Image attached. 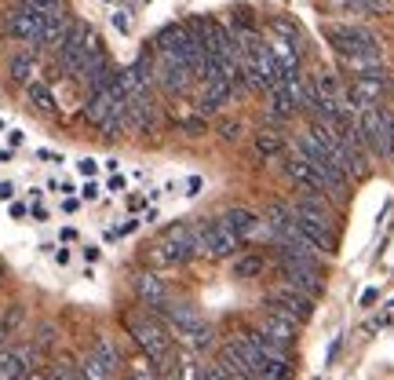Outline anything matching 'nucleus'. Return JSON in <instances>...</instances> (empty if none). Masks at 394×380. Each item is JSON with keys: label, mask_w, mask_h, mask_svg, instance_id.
Returning a JSON list of instances; mask_svg holds the SVG:
<instances>
[{"label": "nucleus", "mask_w": 394, "mask_h": 380, "mask_svg": "<svg viewBox=\"0 0 394 380\" xmlns=\"http://www.w3.org/2000/svg\"><path fill=\"white\" fill-rule=\"evenodd\" d=\"M80 256H84L88 263H99V260H102V252H99V245H84V252H80Z\"/></svg>", "instance_id": "35"}, {"label": "nucleus", "mask_w": 394, "mask_h": 380, "mask_svg": "<svg viewBox=\"0 0 394 380\" xmlns=\"http://www.w3.org/2000/svg\"><path fill=\"white\" fill-rule=\"evenodd\" d=\"M52 260H55L59 267H70V263H73V252L66 249V245H55V249H52Z\"/></svg>", "instance_id": "28"}, {"label": "nucleus", "mask_w": 394, "mask_h": 380, "mask_svg": "<svg viewBox=\"0 0 394 380\" xmlns=\"http://www.w3.org/2000/svg\"><path fill=\"white\" fill-rule=\"evenodd\" d=\"M201 186H205L201 176H186V179H183V194H186V198H197V194H201Z\"/></svg>", "instance_id": "27"}, {"label": "nucleus", "mask_w": 394, "mask_h": 380, "mask_svg": "<svg viewBox=\"0 0 394 380\" xmlns=\"http://www.w3.org/2000/svg\"><path fill=\"white\" fill-rule=\"evenodd\" d=\"M161 124V110L153 95H128V132H139V136H153Z\"/></svg>", "instance_id": "9"}, {"label": "nucleus", "mask_w": 394, "mask_h": 380, "mask_svg": "<svg viewBox=\"0 0 394 380\" xmlns=\"http://www.w3.org/2000/svg\"><path fill=\"white\" fill-rule=\"evenodd\" d=\"M30 216H33L37 223H44V220H52V213H48V208H44V205H33V208H30Z\"/></svg>", "instance_id": "37"}, {"label": "nucleus", "mask_w": 394, "mask_h": 380, "mask_svg": "<svg viewBox=\"0 0 394 380\" xmlns=\"http://www.w3.org/2000/svg\"><path fill=\"white\" fill-rule=\"evenodd\" d=\"M296 329H299V326L285 322L281 314H274V311H267V314L259 319V333L267 336L270 344H277V348H292V340H296Z\"/></svg>", "instance_id": "13"}, {"label": "nucleus", "mask_w": 394, "mask_h": 380, "mask_svg": "<svg viewBox=\"0 0 394 380\" xmlns=\"http://www.w3.org/2000/svg\"><path fill=\"white\" fill-rule=\"evenodd\" d=\"M340 351H343V336H336V340H333V344H328V351H325V366H333Z\"/></svg>", "instance_id": "32"}, {"label": "nucleus", "mask_w": 394, "mask_h": 380, "mask_svg": "<svg viewBox=\"0 0 394 380\" xmlns=\"http://www.w3.org/2000/svg\"><path fill=\"white\" fill-rule=\"evenodd\" d=\"M267 267H270V256L249 252V256L234 260V278H259V274H267Z\"/></svg>", "instance_id": "20"}, {"label": "nucleus", "mask_w": 394, "mask_h": 380, "mask_svg": "<svg viewBox=\"0 0 394 380\" xmlns=\"http://www.w3.org/2000/svg\"><path fill=\"white\" fill-rule=\"evenodd\" d=\"M4 30H8L11 40H18V44H37V40H40V15L22 4V8H15V11L8 15ZM37 48H40V44H37Z\"/></svg>", "instance_id": "11"}, {"label": "nucleus", "mask_w": 394, "mask_h": 380, "mask_svg": "<svg viewBox=\"0 0 394 380\" xmlns=\"http://www.w3.org/2000/svg\"><path fill=\"white\" fill-rule=\"evenodd\" d=\"M0 132H8V121L4 117H0Z\"/></svg>", "instance_id": "44"}, {"label": "nucleus", "mask_w": 394, "mask_h": 380, "mask_svg": "<svg viewBox=\"0 0 394 380\" xmlns=\"http://www.w3.org/2000/svg\"><path fill=\"white\" fill-rule=\"evenodd\" d=\"M179 373H183V380H205V366L190 355H179Z\"/></svg>", "instance_id": "23"}, {"label": "nucleus", "mask_w": 394, "mask_h": 380, "mask_svg": "<svg viewBox=\"0 0 394 380\" xmlns=\"http://www.w3.org/2000/svg\"><path fill=\"white\" fill-rule=\"evenodd\" d=\"M376 300H380V292H376V289H365V292H362V307H372Z\"/></svg>", "instance_id": "40"}, {"label": "nucleus", "mask_w": 394, "mask_h": 380, "mask_svg": "<svg viewBox=\"0 0 394 380\" xmlns=\"http://www.w3.org/2000/svg\"><path fill=\"white\" fill-rule=\"evenodd\" d=\"M230 99H234L230 81H205V92H201V102H197V114H201V117H212V114H219V110H227Z\"/></svg>", "instance_id": "12"}, {"label": "nucleus", "mask_w": 394, "mask_h": 380, "mask_svg": "<svg viewBox=\"0 0 394 380\" xmlns=\"http://www.w3.org/2000/svg\"><path fill=\"white\" fill-rule=\"evenodd\" d=\"M37 59H40V48H37V44H26L22 52H15L11 62H8L11 81H15V84H30L33 73H37Z\"/></svg>", "instance_id": "15"}, {"label": "nucleus", "mask_w": 394, "mask_h": 380, "mask_svg": "<svg viewBox=\"0 0 394 380\" xmlns=\"http://www.w3.org/2000/svg\"><path fill=\"white\" fill-rule=\"evenodd\" d=\"M383 326H390V311H383V314H376L372 322H365V333H376V329H383Z\"/></svg>", "instance_id": "31"}, {"label": "nucleus", "mask_w": 394, "mask_h": 380, "mask_svg": "<svg viewBox=\"0 0 394 380\" xmlns=\"http://www.w3.org/2000/svg\"><path fill=\"white\" fill-rule=\"evenodd\" d=\"M354 11H362V15H387L390 11V0H358Z\"/></svg>", "instance_id": "25"}, {"label": "nucleus", "mask_w": 394, "mask_h": 380, "mask_svg": "<svg viewBox=\"0 0 394 380\" xmlns=\"http://www.w3.org/2000/svg\"><path fill=\"white\" fill-rule=\"evenodd\" d=\"M30 11L37 15H52V11H66V0H22Z\"/></svg>", "instance_id": "24"}, {"label": "nucleus", "mask_w": 394, "mask_h": 380, "mask_svg": "<svg viewBox=\"0 0 394 380\" xmlns=\"http://www.w3.org/2000/svg\"><path fill=\"white\" fill-rule=\"evenodd\" d=\"M252 150H256V158H259V161L281 158V154H285V139H281V132L267 129V132H259V136L252 139Z\"/></svg>", "instance_id": "18"}, {"label": "nucleus", "mask_w": 394, "mask_h": 380, "mask_svg": "<svg viewBox=\"0 0 394 380\" xmlns=\"http://www.w3.org/2000/svg\"><path fill=\"white\" fill-rule=\"evenodd\" d=\"M219 220H223V223L234 230V234H237L241 242H249V238L256 234V230L263 227V220L252 213V208H227V213L219 216Z\"/></svg>", "instance_id": "16"}, {"label": "nucleus", "mask_w": 394, "mask_h": 380, "mask_svg": "<svg viewBox=\"0 0 394 380\" xmlns=\"http://www.w3.org/2000/svg\"><path fill=\"white\" fill-rule=\"evenodd\" d=\"M131 289H136V297H139L146 307H153V311H161V307L172 304L168 282L161 278L157 271H136V274H131Z\"/></svg>", "instance_id": "7"}, {"label": "nucleus", "mask_w": 394, "mask_h": 380, "mask_svg": "<svg viewBox=\"0 0 394 380\" xmlns=\"http://www.w3.org/2000/svg\"><path fill=\"white\" fill-rule=\"evenodd\" d=\"M263 304H267V311L281 314V319H285V322H292V326H303V322L314 314V300L306 297V292H299V289H292V285H285V282L270 285V289H267V297H263Z\"/></svg>", "instance_id": "3"}, {"label": "nucleus", "mask_w": 394, "mask_h": 380, "mask_svg": "<svg viewBox=\"0 0 394 380\" xmlns=\"http://www.w3.org/2000/svg\"><path fill=\"white\" fill-rule=\"evenodd\" d=\"M358 136L369 150H376L380 158H390V114H383L380 107L358 110Z\"/></svg>", "instance_id": "5"}, {"label": "nucleus", "mask_w": 394, "mask_h": 380, "mask_svg": "<svg viewBox=\"0 0 394 380\" xmlns=\"http://www.w3.org/2000/svg\"><path fill=\"white\" fill-rule=\"evenodd\" d=\"M8 213H11V220H18V223H22V220H26V216H30V205H26V201H15V198H11V205H8Z\"/></svg>", "instance_id": "30"}, {"label": "nucleus", "mask_w": 394, "mask_h": 380, "mask_svg": "<svg viewBox=\"0 0 394 380\" xmlns=\"http://www.w3.org/2000/svg\"><path fill=\"white\" fill-rule=\"evenodd\" d=\"M292 208V227L299 230V234L311 242L321 256H336L340 252V238H336V230H333V220L321 216V213H311V208H303V205H289Z\"/></svg>", "instance_id": "2"}, {"label": "nucleus", "mask_w": 394, "mask_h": 380, "mask_svg": "<svg viewBox=\"0 0 394 380\" xmlns=\"http://www.w3.org/2000/svg\"><path fill=\"white\" fill-rule=\"evenodd\" d=\"M237 132H241L237 121H223V124H219V136H223V139H237Z\"/></svg>", "instance_id": "33"}, {"label": "nucleus", "mask_w": 394, "mask_h": 380, "mask_svg": "<svg viewBox=\"0 0 394 380\" xmlns=\"http://www.w3.org/2000/svg\"><path fill=\"white\" fill-rule=\"evenodd\" d=\"M193 256L186 249H179V245H172V242H161L157 238V245H153L150 252H146V263L153 267V271H165V267H183V263H190Z\"/></svg>", "instance_id": "14"}, {"label": "nucleus", "mask_w": 394, "mask_h": 380, "mask_svg": "<svg viewBox=\"0 0 394 380\" xmlns=\"http://www.w3.org/2000/svg\"><path fill=\"white\" fill-rule=\"evenodd\" d=\"M201 238H205L201 256H208V260H230V256H237V249H241V238L223 220H201Z\"/></svg>", "instance_id": "6"}, {"label": "nucleus", "mask_w": 394, "mask_h": 380, "mask_svg": "<svg viewBox=\"0 0 394 380\" xmlns=\"http://www.w3.org/2000/svg\"><path fill=\"white\" fill-rule=\"evenodd\" d=\"M114 30L124 33V37L131 33V15H128V11H114Z\"/></svg>", "instance_id": "29"}, {"label": "nucleus", "mask_w": 394, "mask_h": 380, "mask_svg": "<svg viewBox=\"0 0 394 380\" xmlns=\"http://www.w3.org/2000/svg\"><path fill=\"white\" fill-rule=\"evenodd\" d=\"M165 380H183V373H179V362H172V366L165 369Z\"/></svg>", "instance_id": "42"}, {"label": "nucleus", "mask_w": 394, "mask_h": 380, "mask_svg": "<svg viewBox=\"0 0 394 380\" xmlns=\"http://www.w3.org/2000/svg\"><path fill=\"white\" fill-rule=\"evenodd\" d=\"M128 333L136 336V344L143 348V355L150 358L161 373L175 362V336L168 333L165 322H153V319H143V314H128L124 319Z\"/></svg>", "instance_id": "1"}, {"label": "nucleus", "mask_w": 394, "mask_h": 380, "mask_svg": "<svg viewBox=\"0 0 394 380\" xmlns=\"http://www.w3.org/2000/svg\"><path fill=\"white\" fill-rule=\"evenodd\" d=\"M30 366V358L22 355V351H8V348H0V380H18Z\"/></svg>", "instance_id": "19"}, {"label": "nucleus", "mask_w": 394, "mask_h": 380, "mask_svg": "<svg viewBox=\"0 0 394 380\" xmlns=\"http://www.w3.org/2000/svg\"><path fill=\"white\" fill-rule=\"evenodd\" d=\"M77 168H80V176H95V168H99V165H95L92 158H84V161H77Z\"/></svg>", "instance_id": "36"}, {"label": "nucleus", "mask_w": 394, "mask_h": 380, "mask_svg": "<svg viewBox=\"0 0 394 380\" xmlns=\"http://www.w3.org/2000/svg\"><path fill=\"white\" fill-rule=\"evenodd\" d=\"M383 88H387V81L354 73V81H350L347 88H343V102H347L350 110H369V107H376V102H380Z\"/></svg>", "instance_id": "8"}, {"label": "nucleus", "mask_w": 394, "mask_h": 380, "mask_svg": "<svg viewBox=\"0 0 394 380\" xmlns=\"http://www.w3.org/2000/svg\"><path fill=\"white\" fill-rule=\"evenodd\" d=\"M80 194H84V201H95V198L102 194V190H99V183H95V179H88V183L80 186Z\"/></svg>", "instance_id": "34"}, {"label": "nucleus", "mask_w": 394, "mask_h": 380, "mask_svg": "<svg viewBox=\"0 0 394 380\" xmlns=\"http://www.w3.org/2000/svg\"><path fill=\"white\" fill-rule=\"evenodd\" d=\"M314 92L321 95V99H333V102H343V88H340V81H336V73L333 70H321L314 81Z\"/></svg>", "instance_id": "21"}, {"label": "nucleus", "mask_w": 394, "mask_h": 380, "mask_svg": "<svg viewBox=\"0 0 394 380\" xmlns=\"http://www.w3.org/2000/svg\"><path fill=\"white\" fill-rule=\"evenodd\" d=\"M26 99H30V107L40 110V114H55V92H52V84L48 81H30L26 84Z\"/></svg>", "instance_id": "17"}, {"label": "nucleus", "mask_w": 394, "mask_h": 380, "mask_svg": "<svg viewBox=\"0 0 394 380\" xmlns=\"http://www.w3.org/2000/svg\"><path fill=\"white\" fill-rule=\"evenodd\" d=\"M59 238H62V245H70V242H77V230H73V227H62Z\"/></svg>", "instance_id": "43"}, {"label": "nucleus", "mask_w": 394, "mask_h": 380, "mask_svg": "<svg viewBox=\"0 0 394 380\" xmlns=\"http://www.w3.org/2000/svg\"><path fill=\"white\" fill-rule=\"evenodd\" d=\"M270 30H274V37H281V40H289V44H296L299 48V26L292 23V18H270Z\"/></svg>", "instance_id": "22"}, {"label": "nucleus", "mask_w": 394, "mask_h": 380, "mask_svg": "<svg viewBox=\"0 0 394 380\" xmlns=\"http://www.w3.org/2000/svg\"><path fill=\"white\" fill-rule=\"evenodd\" d=\"M179 129H183L186 136H201V132H205V117H201V114H197V117H183Z\"/></svg>", "instance_id": "26"}, {"label": "nucleus", "mask_w": 394, "mask_h": 380, "mask_svg": "<svg viewBox=\"0 0 394 380\" xmlns=\"http://www.w3.org/2000/svg\"><path fill=\"white\" fill-rule=\"evenodd\" d=\"M325 37H328V44L336 48V55H380V44H376V37H372L365 26H325Z\"/></svg>", "instance_id": "4"}, {"label": "nucleus", "mask_w": 394, "mask_h": 380, "mask_svg": "<svg viewBox=\"0 0 394 380\" xmlns=\"http://www.w3.org/2000/svg\"><path fill=\"white\" fill-rule=\"evenodd\" d=\"M15 198V183H0V201H11Z\"/></svg>", "instance_id": "41"}, {"label": "nucleus", "mask_w": 394, "mask_h": 380, "mask_svg": "<svg viewBox=\"0 0 394 380\" xmlns=\"http://www.w3.org/2000/svg\"><path fill=\"white\" fill-rule=\"evenodd\" d=\"M102 4H114V0H102Z\"/></svg>", "instance_id": "45"}, {"label": "nucleus", "mask_w": 394, "mask_h": 380, "mask_svg": "<svg viewBox=\"0 0 394 380\" xmlns=\"http://www.w3.org/2000/svg\"><path fill=\"white\" fill-rule=\"evenodd\" d=\"M124 186H128V179H124V176H114V179L106 183V190H114V194H121Z\"/></svg>", "instance_id": "39"}, {"label": "nucleus", "mask_w": 394, "mask_h": 380, "mask_svg": "<svg viewBox=\"0 0 394 380\" xmlns=\"http://www.w3.org/2000/svg\"><path fill=\"white\" fill-rule=\"evenodd\" d=\"M285 172H289V179H292L299 190H311V194H325V198H328V183H325V176H321L303 154L292 150L289 158H285ZM328 201H333V198H328Z\"/></svg>", "instance_id": "10"}, {"label": "nucleus", "mask_w": 394, "mask_h": 380, "mask_svg": "<svg viewBox=\"0 0 394 380\" xmlns=\"http://www.w3.org/2000/svg\"><path fill=\"white\" fill-rule=\"evenodd\" d=\"M8 143L11 146H22V143H26V132H22V129H8Z\"/></svg>", "instance_id": "38"}]
</instances>
